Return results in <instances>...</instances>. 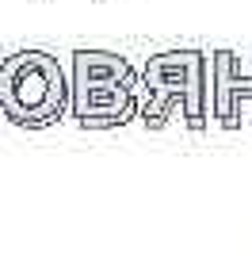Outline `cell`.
Returning <instances> with one entry per match:
<instances>
[{"label": "cell", "instance_id": "cell-1", "mask_svg": "<svg viewBox=\"0 0 252 256\" xmlns=\"http://www.w3.org/2000/svg\"><path fill=\"white\" fill-rule=\"evenodd\" d=\"M142 122L164 130L180 107L184 126L202 134L214 115V54L206 50H160L142 65Z\"/></svg>", "mask_w": 252, "mask_h": 256}, {"label": "cell", "instance_id": "cell-2", "mask_svg": "<svg viewBox=\"0 0 252 256\" xmlns=\"http://www.w3.org/2000/svg\"><path fill=\"white\" fill-rule=\"evenodd\" d=\"M73 107V84L50 50H16L0 62V115L12 126L46 130Z\"/></svg>", "mask_w": 252, "mask_h": 256}, {"label": "cell", "instance_id": "cell-3", "mask_svg": "<svg viewBox=\"0 0 252 256\" xmlns=\"http://www.w3.org/2000/svg\"><path fill=\"white\" fill-rule=\"evenodd\" d=\"M142 84H100V88H73L69 115L84 130H115L142 115Z\"/></svg>", "mask_w": 252, "mask_h": 256}, {"label": "cell", "instance_id": "cell-4", "mask_svg": "<svg viewBox=\"0 0 252 256\" xmlns=\"http://www.w3.org/2000/svg\"><path fill=\"white\" fill-rule=\"evenodd\" d=\"M252 96V76L241 73L233 50H214V118L222 130L241 126V100Z\"/></svg>", "mask_w": 252, "mask_h": 256}, {"label": "cell", "instance_id": "cell-5", "mask_svg": "<svg viewBox=\"0 0 252 256\" xmlns=\"http://www.w3.org/2000/svg\"><path fill=\"white\" fill-rule=\"evenodd\" d=\"M69 84L73 88L142 84V73L115 50H73V58H69Z\"/></svg>", "mask_w": 252, "mask_h": 256}]
</instances>
